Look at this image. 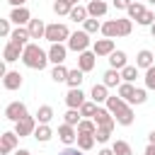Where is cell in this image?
Returning a JSON list of instances; mask_svg holds the SVG:
<instances>
[{"instance_id": "obj_4", "label": "cell", "mask_w": 155, "mask_h": 155, "mask_svg": "<svg viewBox=\"0 0 155 155\" xmlns=\"http://www.w3.org/2000/svg\"><path fill=\"white\" fill-rule=\"evenodd\" d=\"M90 44H92V39H90V34H87V31H82V29H78V31H70V39L65 41L68 51H75V53L90 51Z\"/></svg>"}, {"instance_id": "obj_16", "label": "cell", "mask_w": 155, "mask_h": 155, "mask_svg": "<svg viewBox=\"0 0 155 155\" xmlns=\"http://www.w3.org/2000/svg\"><path fill=\"white\" fill-rule=\"evenodd\" d=\"M90 99H92L97 107L107 104V99H109V87H107V85H102V82H97V85L90 90Z\"/></svg>"}, {"instance_id": "obj_21", "label": "cell", "mask_w": 155, "mask_h": 155, "mask_svg": "<svg viewBox=\"0 0 155 155\" xmlns=\"http://www.w3.org/2000/svg\"><path fill=\"white\" fill-rule=\"evenodd\" d=\"M107 10H109V5H107L104 0H90V2H87V15L94 17V19H97V17H104Z\"/></svg>"}, {"instance_id": "obj_19", "label": "cell", "mask_w": 155, "mask_h": 155, "mask_svg": "<svg viewBox=\"0 0 155 155\" xmlns=\"http://www.w3.org/2000/svg\"><path fill=\"white\" fill-rule=\"evenodd\" d=\"M27 29H29V36H31V39H44V34H46V22L39 19V17H36V19L31 17V22L27 24Z\"/></svg>"}, {"instance_id": "obj_49", "label": "cell", "mask_w": 155, "mask_h": 155, "mask_svg": "<svg viewBox=\"0 0 155 155\" xmlns=\"http://www.w3.org/2000/svg\"><path fill=\"white\" fill-rule=\"evenodd\" d=\"M12 7H27V0H7Z\"/></svg>"}, {"instance_id": "obj_42", "label": "cell", "mask_w": 155, "mask_h": 155, "mask_svg": "<svg viewBox=\"0 0 155 155\" xmlns=\"http://www.w3.org/2000/svg\"><path fill=\"white\" fill-rule=\"evenodd\" d=\"M140 27H153V22H155V12H150V10H145L138 19H136Z\"/></svg>"}, {"instance_id": "obj_9", "label": "cell", "mask_w": 155, "mask_h": 155, "mask_svg": "<svg viewBox=\"0 0 155 155\" xmlns=\"http://www.w3.org/2000/svg\"><path fill=\"white\" fill-rule=\"evenodd\" d=\"M46 53H48V63L63 65V63H65V56H68V46H65V44H51Z\"/></svg>"}, {"instance_id": "obj_29", "label": "cell", "mask_w": 155, "mask_h": 155, "mask_svg": "<svg viewBox=\"0 0 155 155\" xmlns=\"http://www.w3.org/2000/svg\"><path fill=\"white\" fill-rule=\"evenodd\" d=\"M145 10H148V7H145L143 2H138V0H133V2L128 5V10H126V15H128V19L133 22V19H138V17H140V15L145 12Z\"/></svg>"}, {"instance_id": "obj_43", "label": "cell", "mask_w": 155, "mask_h": 155, "mask_svg": "<svg viewBox=\"0 0 155 155\" xmlns=\"http://www.w3.org/2000/svg\"><path fill=\"white\" fill-rule=\"evenodd\" d=\"M143 82H145V90H155V65H150V68L145 70Z\"/></svg>"}, {"instance_id": "obj_25", "label": "cell", "mask_w": 155, "mask_h": 155, "mask_svg": "<svg viewBox=\"0 0 155 155\" xmlns=\"http://www.w3.org/2000/svg\"><path fill=\"white\" fill-rule=\"evenodd\" d=\"M75 131H78V136H94V133H97V124H94L92 119H82V121L75 126Z\"/></svg>"}, {"instance_id": "obj_15", "label": "cell", "mask_w": 155, "mask_h": 155, "mask_svg": "<svg viewBox=\"0 0 155 155\" xmlns=\"http://www.w3.org/2000/svg\"><path fill=\"white\" fill-rule=\"evenodd\" d=\"M10 41L24 48L27 44H31V36H29V29H27V27H15V29L10 31Z\"/></svg>"}, {"instance_id": "obj_24", "label": "cell", "mask_w": 155, "mask_h": 155, "mask_svg": "<svg viewBox=\"0 0 155 155\" xmlns=\"http://www.w3.org/2000/svg\"><path fill=\"white\" fill-rule=\"evenodd\" d=\"M34 119H36V124H51V119H53V107H51V104H41V107L36 109Z\"/></svg>"}, {"instance_id": "obj_48", "label": "cell", "mask_w": 155, "mask_h": 155, "mask_svg": "<svg viewBox=\"0 0 155 155\" xmlns=\"http://www.w3.org/2000/svg\"><path fill=\"white\" fill-rule=\"evenodd\" d=\"M5 75H7V63H5L2 58H0V80H2Z\"/></svg>"}, {"instance_id": "obj_52", "label": "cell", "mask_w": 155, "mask_h": 155, "mask_svg": "<svg viewBox=\"0 0 155 155\" xmlns=\"http://www.w3.org/2000/svg\"><path fill=\"white\" fill-rule=\"evenodd\" d=\"M148 143H150V145H155V131H150V133H148Z\"/></svg>"}, {"instance_id": "obj_55", "label": "cell", "mask_w": 155, "mask_h": 155, "mask_svg": "<svg viewBox=\"0 0 155 155\" xmlns=\"http://www.w3.org/2000/svg\"><path fill=\"white\" fill-rule=\"evenodd\" d=\"M150 34H153V39H155V22H153V27H150Z\"/></svg>"}, {"instance_id": "obj_40", "label": "cell", "mask_w": 155, "mask_h": 155, "mask_svg": "<svg viewBox=\"0 0 155 155\" xmlns=\"http://www.w3.org/2000/svg\"><path fill=\"white\" fill-rule=\"evenodd\" d=\"M94 111H97V104H94L92 99H87V102L80 107V116H82V119H92V116H94Z\"/></svg>"}, {"instance_id": "obj_22", "label": "cell", "mask_w": 155, "mask_h": 155, "mask_svg": "<svg viewBox=\"0 0 155 155\" xmlns=\"http://www.w3.org/2000/svg\"><path fill=\"white\" fill-rule=\"evenodd\" d=\"M126 58H128L126 51H114V53L109 56V68H114V70H124V68L128 65Z\"/></svg>"}, {"instance_id": "obj_23", "label": "cell", "mask_w": 155, "mask_h": 155, "mask_svg": "<svg viewBox=\"0 0 155 155\" xmlns=\"http://www.w3.org/2000/svg\"><path fill=\"white\" fill-rule=\"evenodd\" d=\"M102 85H107V87H119V85H121V73L114 70V68L104 70V75H102Z\"/></svg>"}, {"instance_id": "obj_13", "label": "cell", "mask_w": 155, "mask_h": 155, "mask_svg": "<svg viewBox=\"0 0 155 155\" xmlns=\"http://www.w3.org/2000/svg\"><path fill=\"white\" fill-rule=\"evenodd\" d=\"M22 73L19 70H7V75L2 78V87L7 90V92H15V90H19L22 87Z\"/></svg>"}, {"instance_id": "obj_46", "label": "cell", "mask_w": 155, "mask_h": 155, "mask_svg": "<svg viewBox=\"0 0 155 155\" xmlns=\"http://www.w3.org/2000/svg\"><path fill=\"white\" fill-rule=\"evenodd\" d=\"M58 155H85L80 148H73V145H65V150H61Z\"/></svg>"}, {"instance_id": "obj_5", "label": "cell", "mask_w": 155, "mask_h": 155, "mask_svg": "<svg viewBox=\"0 0 155 155\" xmlns=\"http://www.w3.org/2000/svg\"><path fill=\"white\" fill-rule=\"evenodd\" d=\"M92 121L97 124V128H104V131H114V126H116V121H114V116H111V111L107 107H97Z\"/></svg>"}, {"instance_id": "obj_1", "label": "cell", "mask_w": 155, "mask_h": 155, "mask_svg": "<svg viewBox=\"0 0 155 155\" xmlns=\"http://www.w3.org/2000/svg\"><path fill=\"white\" fill-rule=\"evenodd\" d=\"M109 111H111V116H114V121L119 124V126H131L133 124V109H131V104L128 102H124L119 94H109V99H107V104H104Z\"/></svg>"}, {"instance_id": "obj_56", "label": "cell", "mask_w": 155, "mask_h": 155, "mask_svg": "<svg viewBox=\"0 0 155 155\" xmlns=\"http://www.w3.org/2000/svg\"><path fill=\"white\" fill-rule=\"evenodd\" d=\"M148 2H153V5H155V0H148Z\"/></svg>"}, {"instance_id": "obj_12", "label": "cell", "mask_w": 155, "mask_h": 155, "mask_svg": "<svg viewBox=\"0 0 155 155\" xmlns=\"http://www.w3.org/2000/svg\"><path fill=\"white\" fill-rule=\"evenodd\" d=\"M94 65H97V56H94V51H82V53H78V68H80L82 73L94 70Z\"/></svg>"}, {"instance_id": "obj_8", "label": "cell", "mask_w": 155, "mask_h": 155, "mask_svg": "<svg viewBox=\"0 0 155 155\" xmlns=\"http://www.w3.org/2000/svg\"><path fill=\"white\" fill-rule=\"evenodd\" d=\"M24 116H27V104H24V102L15 99V102H10V104L5 107V119H10L12 124H17V121L24 119Z\"/></svg>"}, {"instance_id": "obj_50", "label": "cell", "mask_w": 155, "mask_h": 155, "mask_svg": "<svg viewBox=\"0 0 155 155\" xmlns=\"http://www.w3.org/2000/svg\"><path fill=\"white\" fill-rule=\"evenodd\" d=\"M143 155H155V145H150V143H148V145H145V153H143Z\"/></svg>"}, {"instance_id": "obj_10", "label": "cell", "mask_w": 155, "mask_h": 155, "mask_svg": "<svg viewBox=\"0 0 155 155\" xmlns=\"http://www.w3.org/2000/svg\"><path fill=\"white\" fill-rule=\"evenodd\" d=\"M12 24H17V27H27L29 22H31V12L27 10V7H12V12H10V17H7Z\"/></svg>"}, {"instance_id": "obj_45", "label": "cell", "mask_w": 155, "mask_h": 155, "mask_svg": "<svg viewBox=\"0 0 155 155\" xmlns=\"http://www.w3.org/2000/svg\"><path fill=\"white\" fill-rule=\"evenodd\" d=\"M111 138V131H104V128H97V133H94V140L97 143H107Z\"/></svg>"}, {"instance_id": "obj_31", "label": "cell", "mask_w": 155, "mask_h": 155, "mask_svg": "<svg viewBox=\"0 0 155 155\" xmlns=\"http://www.w3.org/2000/svg\"><path fill=\"white\" fill-rule=\"evenodd\" d=\"M133 92H136V85H131V82H121V85L116 87V94H119L124 102H131Z\"/></svg>"}, {"instance_id": "obj_33", "label": "cell", "mask_w": 155, "mask_h": 155, "mask_svg": "<svg viewBox=\"0 0 155 155\" xmlns=\"http://www.w3.org/2000/svg\"><path fill=\"white\" fill-rule=\"evenodd\" d=\"M102 34H104V39H116V36H119V31H116V19L102 22Z\"/></svg>"}, {"instance_id": "obj_27", "label": "cell", "mask_w": 155, "mask_h": 155, "mask_svg": "<svg viewBox=\"0 0 155 155\" xmlns=\"http://www.w3.org/2000/svg\"><path fill=\"white\" fill-rule=\"evenodd\" d=\"M82 80H85V73H82L80 68H73V70H68V80H65V85L73 90V87H80Z\"/></svg>"}, {"instance_id": "obj_34", "label": "cell", "mask_w": 155, "mask_h": 155, "mask_svg": "<svg viewBox=\"0 0 155 155\" xmlns=\"http://www.w3.org/2000/svg\"><path fill=\"white\" fill-rule=\"evenodd\" d=\"M119 73H121V82H131V85H133L136 78H138V68H136V65H126V68L119 70Z\"/></svg>"}, {"instance_id": "obj_18", "label": "cell", "mask_w": 155, "mask_h": 155, "mask_svg": "<svg viewBox=\"0 0 155 155\" xmlns=\"http://www.w3.org/2000/svg\"><path fill=\"white\" fill-rule=\"evenodd\" d=\"M58 138H61V143H65V145H73V143H75V138H78V131H75V126L61 124V126H58Z\"/></svg>"}, {"instance_id": "obj_35", "label": "cell", "mask_w": 155, "mask_h": 155, "mask_svg": "<svg viewBox=\"0 0 155 155\" xmlns=\"http://www.w3.org/2000/svg\"><path fill=\"white\" fill-rule=\"evenodd\" d=\"M80 121H82L80 109H68V111L63 114V124H68V126H78Z\"/></svg>"}, {"instance_id": "obj_57", "label": "cell", "mask_w": 155, "mask_h": 155, "mask_svg": "<svg viewBox=\"0 0 155 155\" xmlns=\"http://www.w3.org/2000/svg\"><path fill=\"white\" fill-rule=\"evenodd\" d=\"M87 2H90V0H87Z\"/></svg>"}, {"instance_id": "obj_54", "label": "cell", "mask_w": 155, "mask_h": 155, "mask_svg": "<svg viewBox=\"0 0 155 155\" xmlns=\"http://www.w3.org/2000/svg\"><path fill=\"white\" fill-rule=\"evenodd\" d=\"M65 2H68L70 7H75V5H80V0H65Z\"/></svg>"}, {"instance_id": "obj_3", "label": "cell", "mask_w": 155, "mask_h": 155, "mask_svg": "<svg viewBox=\"0 0 155 155\" xmlns=\"http://www.w3.org/2000/svg\"><path fill=\"white\" fill-rule=\"evenodd\" d=\"M44 39L51 41V44H65V41L70 39V29H68V24H63V22L46 24V34H44Z\"/></svg>"}, {"instance_id": "obj_7", "label": "cell", "mask_w": 155, "mask_h": 155, "mask_svg": "<svg viewBox=\"0 0 155 155\" xmlns=\"http://www.w3.org/2000/svg\"><path fill=\"white\" fill-rule=\"evenodd\" d=\"M17 145H19V136H17L15 131H5V133H0V155H10V153H15Z\"/></svg>"}, {"instance_id": "obj_14", "label": "cell", "mask_w": 155, "mask_h": 155, "mask_svg": "<svg viewBox=\"0 0 155 155\" xmlns=\"http://www.w3.org/2000/svg\"><path fill=\"white\" fill-rule=\"evenodd\" d=\"M85 102H87V99H85V92H82L80 87L68 90V94H65V104H68V109H80Z\"/></svg>"}, {"instance_id": "obj_36", "label": "cell", "mask_w": 155, "mask_h": 155, "mask_svg": "<svg viewBox=\"0 0 155 155\" xmlns=\"http://www.w3.org/2000/svg\"><path fill=\"white\" fill-rule=\"evenodd\" d=\"M73 22H85L90 15H87V7H82V5H75L73 10H70V15H68Z\"/></svg>"}, {"instance_id": "obj_39", "label": "cell", "mask_w": 155, "mask_h": 155, "mask_svg": "<svg viewBox=\"0 0 155 155\" xmlns=\"http://www.w3.org/2000/svg\"><path fill=\"white\" fill-rule=\"evenodd\" d=\"M111 150H114V155H133V150H131V145L126 140H114Z\"/></svg>"}, {"instance_id": "obj_11", "label": "cell", "mask_w": 155, "mask_h": 155, "mask_svg": "<svg viewBox=\"0 0 155 155\" xmlns=\"http://www.w3.org/2000/svg\"><path fill=\"white\" fill-rule=\"evenodd\" d=\"M92 51L97 58H104V56H111L116 48H114V39H97L92 44Z\"/></svg>"}, {"instance_id": "obj_6", "label": "cell", "mask_w": 155, "mask_h": 155, "mask_svg": "<svg viewBox=\"0 0 155 155\" xmlns=\"http://www.w3.org/2000/svg\"><path fill=\"white\" fill-rule=\"evenodd\" d=\"M36 126H39V124H36V119L27 114L24 119H19V121L15 124V128H12V131H15V133H17L19 138H27V136H34V131H36Z\"/></svg>"}, {"instance_id": "obj_53", "label": "cell", "mask_w": 155, "mask_h": 155, "mask_svg": "<svg viewBox=\"0 0 155 155\" xmlns=\"http://www.w3.org/2000/svg\"><path fill=\"white\" fill-rule=\"evenodd\" d=\"M15 155H31L27 148H19V150H15Z\"/></svg>"}, {"instance_id": "obj_20", "label": "cell", "mask_w": 155, "mask_h": 155, "mask_svg": "<svg viewBox=\"0 0 155 155\" xmlns=\"http://www.w3.org/2000/svg\"><path fill=\"white\" fill-rule=\"evenodd\" d=\"M150 65H155V53H153V51H148V48L138 51V56H136V68L148 70Z\"/></svg>"}, {"instance_id": "obj_28", "label": "cell", "mask_w": 155, "mask_h": 155, "mask_svg": "<svg viewBox=\"0 0 155 155\" xmlns=\"http://www.w3.org/2000/svg\"><path fill=\"white\" fill-rule=\"evenodd\" d=\"M94 143H97L94 136H78V138H75V148H80L82 153H90V150L94 148Z\"/></svg>"}, {"instance_id": "obj_44", "label": "cell", "mask_w": 155, "mask_h": 155, "mask_svg": "<svg viewBox=\"0 0 155 155\" xmlns=\"http://www.w3.org/2000/svg\"><path fill=\"white\" fill-rule=\"evenodd\" d=\"M10 31H12V22H10V19H2V17H0V39L10 36Z\"/></svg>"}, {"instance_id": "obj_51", "label": "cell", "mask_w": 155, "mask_h": 155, "mask_svg": "<svg viewBox=\"0 0 155 155\" xmlns=\"http://www.w3.org/2000/svg\"><path fill=\"white\" fill-rule=\"evenodd\" d=\"M97 155H114V150H111V148H102Z\"/></svg>"}, {"instance_id": "obj_26", "label": "cell", "mask_w": 155, "mask_h": 155, "mask_svg": "<svg viewBox=\"0 0 155 155\" xmlns=\"http://www.w3.org/2000/svg\"><path fill=\"white\" fill-rule=\"evenodd\" d=\"M34 138H36L39 143H48V140L53 138V128H51L48 124H39L36 131H34Z\"/></svg>"}, {"instance_id": "obj_2", "label": "cell", "mask_w": 155, "mask_h": 155, "mask_svg": "<svg viewBox=\"0 0 155 155\" xmlns=\"http://www.w3.org/2000/svg\"><path fill=\"white\" fill-rule=\"evenodd\" d=\"M22 63L27 65V68H31V70H44L46 65H48V53L39 46V44H27L24 46V51H22Z\"/></svg>"}, {"instance_id": "obj_30", "label": "cell", "mask_w": 155, "mask_h": 155, "mask_svg": "<svg viewBox=\"0 0 155 155\" xmlns=\"http://www.w3.org/2000/svg\"><path fill=\"white\" fill-rule=\"evenodd\" d=\"M116 31H119V36H128L133 31V22L128 17H119L116 19Z\"/></svg>"}, {"instance_id": "obj_38", "label": "cell", "mask_w": 155, "mask_h": 155, "mask_svg": "<svg viewBox=\"0 0 155 155\" xmlns=\"http://www.w3.org/2000/svg\"><path fill=\"white\" fill-rule=\"evenodd\" d=\"M145 102H148V90H145V87H136V92H133V97H131L128 104H131V107H133V104L138 107V104H145Z\"/></svg>"}, {"instance_id": "obj_32", "label": "cell", "mask_w": 155, "mask_h": 155, "mask_svg": "<svg viewBox=\"0 0 155 155\" xmlns=\"http://www.w3.org/2000/svg\"><path fill=\"white\" fill-rule=\"evenodd\" d=\"M82 31H87V34L92 36V34L102 31V22H99V19H94V17H87V19L82 22Z\"/></svg>"}, {"instance_id": "obj_17", "label": "cell", "mask_w": 155, "mask_h": 155, "mask_svg": "<svg viewBox=\"0 0 155 155\" xmlns=\"http://www.w3.org/2000/svg\"><path fill=\"white\" fill-rule=\"evenodd\" d=\"M22 46H17V44H12V41H7L5 44V48H2V61L5 63H15V61H19L22 58Z\"/></svg>"}, {"instance_id": "obj_47", "label": "cell", "mask_w": 155, "mask_h": 155, "mask_svg": "<svg viewBox=\"0 0 155 155\" xmlns=\"http://www.w3.org/2000/svg\"><path fill=\"white\" fill-rule=\"evenodd\" d=\"M131 2H133V0H111V5H114L116 10H128Z\"/></svg>"}, {"instance_id": "obj_41", "label": "cell", "mask_w": 155, "mask_h": 155, "mask_svg": "<svg viewBox=\"0 0 155 155\" xmlns=\"http://www.w3.org/2000/svg\"><path fill=\"white\" fill-rule=\"evenodd\" d=\"M51 7H53V12H56L58 17H61V15H70V10H73L65 0H53V5H51Z\"/></svg>"}, {"instance_id": "obj_37", "label": "cell", "mask_w": 155, "mask_h": 155, "mask_svg": "<svg viewBox=\"0 0 155 155\" xmlns=\"http://www.w3.org/2000/svg\"><path fill=\"white\" fill-rule=\"evenodd\" d=\"M51 80H53V82H65V80H68V68H65V65H53Z\"/></svg>"}]
</instances>
